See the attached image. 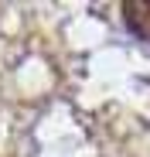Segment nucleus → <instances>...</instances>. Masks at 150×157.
<instances>
[{
  "label": "nucleus",
  "mask_w": 150,
  "mask_h": 157,
  "mask_svg": "<svg viewBox=\"0 0 150 157\" xmlns=\"http://www.w3.org/2000/svg\"><path fill=\"white\" fill-rule=\"evenodd\" d=\"M123 24L126 31L150 44V0H123Z\"/></svg>",
  "instance_id": "1"
}]
</instances>
